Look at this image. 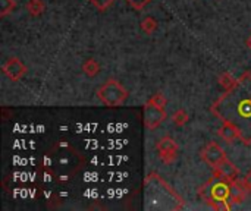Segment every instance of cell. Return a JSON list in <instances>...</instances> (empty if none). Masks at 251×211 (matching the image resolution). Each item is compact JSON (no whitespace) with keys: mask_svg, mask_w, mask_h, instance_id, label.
<instances>
[{"mask_svg":"<svg viewBox=\"0 0 251 211\" xmlns=\"http://www.w3.org/2000/svg\"><path fill=\"white\" fill-rule=\"evenodd\" d=\"M166 116L168 115H166L165 109H159L150 103H147L144 107V125L150 131L156 129L166 119Z\"/></svg>","mask_w":251,"mask_h":211,"instance_id":"cell-3","label":"cell"},{"mask_svg":"<svg viewBox=\"0 0 251 211\" xmlns=\"http://www.w3.org/2000/svg\"><path fill=\"white\" fill-rule=\"evenodd\" d=\"M247 44H249V46H250V47H251V38H250V40H249V43H247Z\"/></svg>","mask_w":251,"mask_h":211,"instance_id":"cell-24","label":"cell"},{"mask_svg":"<svg viewBox=\"0 0 251 211\" xmlns=\"http://www.w3.org/2000/svg\"><path fill=\"white\" fill-rule=\"evenodd\" d=\"M159 157L165 164H172L176 160L178 153H162V154H159Z\"/></svg>","mask_w":251,"mask_h":211,"instance_id":"cell-20","label":"cell"},{"mask_svg":"<svg viewBox=\"0 0 251 211\" xmlns=\"http://www.w3.org/2000/svg\"><path fill=\"white\" fill-rule=\"evenodd\" d=\"M213 182H215V176H213L210 181H207L203 187L199 188V197H200L206 204H209V206H210V203L213 201V194H212Z\"/></svg>","mask_w":251,"mask_h":211,"instance_id":"cell-11","label":"cell"},{"mask_svg":"<svg viewBox=\"0 0 251 211\" xmlns=\"http://www.w3.org/2000/svg\"><path fill=\"white\" fill-rule=\"evenodd\" d=\"M141 29L146 34H153L157 29V21L151 16H147L141 21Z\"/></svg>","mask_w":251,"mask_h":211,"instance_id":"cell-15","label":"cell"},{"mask_svg":"<svg viewBox=\"0 0 251 211\" xmlns=\"http://www.w3.org/2000/svg\"><path fill=\"white\" fill-rule=\"evenodd\" d=\"M46 9V4L43 0H29L26 3V10L31 16H40Z\"/></svg>","mask_w":251,"mask_h":211,"instance_id":"cell-13","label":"cell"},{"mask_svg":"<svg viewBox=\"0 0 251 211\" xmlns=\"http://www.w3.org/2000/svg\"><path fill=\"white\" fill-rule=\"evenodd\" d=\"M210 207L218 211H228L232 209V203H229V200H213Z\"/></svg>","mask_w":251,"mask_h":211,"instance_id":"cell-17","label":"cell"},{"mask_svg":"<svg viewBox=\"0 0 251 211\" xmlns=\"http://www.w3.org/2000/svg\"><path fill=\"white\" fill-rule=\"evenodd\" d=\"M97 9H100V10H104V9H107L115 0H90Z\"/></svg>","mask_w":251,"mask_h":211,"instance_id":"cell-21","label":"cell"},{"mask_svg":"<svg viewBox=\"0 0 251 211\" xmlns=\"http://www.w3.org/2000/svg\"><path fill=\"white\" fill-rule=\"evenodd\" d=\"M247 188L243 184V181H234L231 182V194H229V200L232 204H241L246 197H247Z\"/></svg>","mask_w":251,"mask_h":211,"instance_id":"cell-8","label":"cell"},{"mask_svg":"<svg viewBox=\"0 0 251 211\" xmlns=\"http://www.w3.org/2000/svg\"><path fill=\"white\" fill-rule=\"evenodd\" d=\"M82 72H84L87 76L94 78V76H97L99 72H100V63H99L97 60H94V59H88V60H85V62L82 63Z\"/></svg>","mask_w":251,"mask_h":211,"instance_id":"cell-12","label":"cell"},{"mask_svg":"<svg viewBox=\"0 0 251 211\" xmlns=\"http://www.w3.org/2000/svg\"><path fill=\"white\" fill-rule=\"evenodd\" d=\"M237 81H238V79H235V78L232 76V73H229V72H224V73L221 75V78H219V84H221V87H222L225 91L234 88L235 84H237Z\"/></svg>","mask_w":251,"mask_h":211,"instance_id":"cell-14","label":"cell"},{"mask_svg":"<svg viewBox=\"0 0 251 211\" xmlns=\"http://www.w3.org/2000/svg\"><path fill=\"white\" fill-rule=\"evenodd\" d=\"M16 6L15 0H0V15L6 16L7 13H10Z\"/></svg>","mask_w":251,"mask_h":211,"instance_id":"cell-18","label":"cell"},{"mask_svg":"<svg viewBox=\"0 0 251 211\" xmlns=\"http://www.w3.org/2000/svg\"><path fill=\"white\" fill-rule=\"evenodd\" d=\"M3 73L10 79V81H18L21 79L25 72H26V66L18 59V57H10L3 66H1Z\"/></svg>","mask_w":251,"mask_h":211,"instance_id":"cell-5","label":"cell"},{"mask_svg":"<svg viewBox=\"0 0 251 211\" xmlns=\"http://www.w3.org/2000/svg\"><path fill=\"white\" fill-rule=\"evenodd\" d=\"M134 9H137V10H141L146 4H149L151 0H126Z\"/></svg>","mask_w":251,"mask_h":211,"instance_id":"cell-22","label":"cell"},{"mask_svg":"<svg viewBox=\"0 0 251 211\" xmlns=\"http://www.w3.org/2000/svg\"><path fill=\"white\" fill-rule=\"evenodd\" d=\"M157 151L162 153H178V145L171 137H165L157 142Z\"/></svg>","mask_w":251,"mask_h":211,"instance_id":"cell-10","label":"cell"},{"mask_svg":"<svg viewBox=\"0 0 251 211\" xmlns=\"http://www.w3.org/2000/svg\"><path fill=\"white\" fill-rule=\"evenodd\" d=\"M222 122L232 123L240 131V140L251 144V73H244L234 88L228 90L210 109Z\"/></svg>","mask_w":251,"mask_h":211,"instance_id":"cell-1","label":"cell"},{"mask_svg":"<svg viewBox=\"0 0 251 211\" xmlns=\"http://www.w3.org/2000/svg\"><path fill=\"white\" fill-rule=\"evenodd\" d=\"M201 159L210 166L216 167L226 159V153L216 144V142H209L203 150H201Z\"/></svg>","mask_w":251,"mask_h":211,"instance_id":"cell-4","label":"cell"},{"mask_svg":"<svg viewBox=\"0 0 251 211\" xmlns=\"http://www.w3.org/2000/svg\"><path fill=\"white\" fill-rule=\"evenodd\" d=\"M219 137L226 141L228 144H232L235 140H240V131L237 129V126H234L232 123H228V122H224L222 128L219 129Z\"/></svg>","mask_w":251,"mask_h":211,"instance_id":"cell-9","label":"cell"},{"mask_svg":"<svg viewBox=\"0 0 251 211\" xmlns=\"http://www.w3.org/2000/svg\"><path fill=\"white\" fill-rule=\"evenodd\" d=\"M149 103L153 104V106H156V107H159V109H165L166 104H168V100L165 98L163 94L159 93V94H154V95L149 100Z\"/></svg>","mask_w":251,"mask_h":211,"instance_id":"cell-19","label":"cell"},{"mask_svg":"<svg viewBox=\"0 0 251 211\" xmlns=\"http://www.w3.org/2000/svg\"><path fill=\"white\" fill-rule=\"evenodd\" d=\"M99 100L106 104L107 107H118L124 104L128 97V91L118 82L116 79H107L99 90H97Z\"/></svg>","mask_w":251,"mask_h":211,"instance_id":"cell-2","label":"cell"},{"mask_svg":"<svg viewBox=\"0 0 251 211\" xmlns=\"http://www.w3.org/2000/svg\"><path fill=\"white\" fill-rule=\"evenodd\" d=\"M213 176L218 178V179H226L229 182H234L238 179L240 176V170L238 167H235L228 159H225L221 164H218L215 169H213Z\"/></svg>","mask_w":251,"mask_h":211,"instance_id":"cell-6","label":"cell"},{"mask_svg":"<svg viewBox=\"0 0 251 211\" xmlns=\"http://www.w3.org/2000/svg\"><path fill=\"white\" fill-rule=\"evenodd\" d=\"M190 116L185 110H178L172 115V122L176 125V126H184L187 122H188Z\"/></svg>","mask_w":251,"mask_h":211,"instance_id":"cell-16","label":"cell"},{"mask_svg":"<svg viewBox=\"0 0 251 211\" xmlns=\"http://www.w3.org/2000/svg\"><path fill=\"white\" fill-rule=\"evenodd\" d=\"M213 200H229L231 194V182L226 179H218L215 178L213 187H212Z\"/></svg>","mask_w":251,"mask_h":211,"instance_id":"cell-7","label":"cell"},{"mask_svg":"<svg viewBox=\"0 0 251 211\" xmlns=\"http://www.w3.org/2000/svg\"><path fill=\"white\" fill-rule=\"evenodd\" d=\"M243 184L246 185V188H247L249 191H251V170L249 172V175L243 179Z\"/></svg>","mask_w":251,"mask_h":211,"instance_id":"cell-23","label":"cell"}]
</instances>
